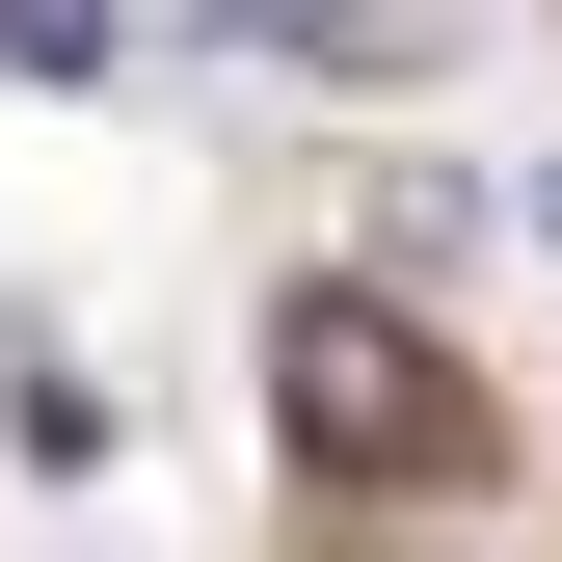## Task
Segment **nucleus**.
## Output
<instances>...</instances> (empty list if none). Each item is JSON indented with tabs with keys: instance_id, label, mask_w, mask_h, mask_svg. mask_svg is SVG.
Listing matches in <instances>:
<instances>
[{
	"instance_id": "obj_2",
	"label": "nucleus",
	"mask_w": 562,
	"mask_h": 562,
	"mask_svg": "<svg viewBox=\"0 0 562 562\" xmlns=\"http://www.w3.org/2000/svg\"><path fill=\"white\" fill-rule=\"evenodd\" d=\"M188 27H268V54H322V81H402L429 0H188Z\"/></svg>"
},
{
	"instance_id": "obj_3",
	"label": "nucleus",
	"mask_w": 562,
	"mask_h": 562,
	"mask_svg": "<svg viewBox=\"0 0 562 562\" xmlns=\"http://www.w3.org/2000/svg\"><path fill=\"white\" fill-rule=\"evenodd\" d=\"M108 27H134V0H0V54H27V81H81Z\"/></svg>"
},
{
	"instance_id": "obj_1",
	"label": "nucleus",
	"mask_w": 562,
	"mask_h": 562,
	"mask_svg": "<svg viewBox=\"0 0 562 562\" xmlns=\"http://www.w3.org/2000/svg\"><path fill=\"white\" fill-rule=\"evenodd\" d=\"M268 429H295L322 482H456V456H482V375L375 295V268H322V295L268 322Z\"/></svg>"
}]
</instances>
